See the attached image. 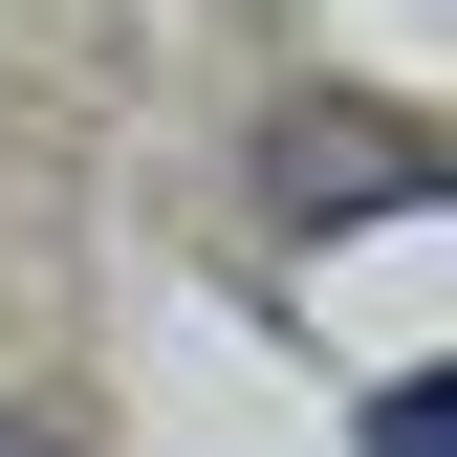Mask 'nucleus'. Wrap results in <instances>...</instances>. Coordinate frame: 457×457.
<instances>
[{
    "mask_svg": "<svg viewBox=\"0 0 457 457\" xmlns=\"http://www.w3.org/2000/svg\"><path fill=\"white\" fill-rule=\"evenodd\" d=\"M283 196H305V218H349V196H436V153L392 131V109H305V131H283Z\"/></svg>",
    "mask_w": 457,
    "mask_h": 457,
    "instance_id": "nucleus-1",
    "label": "nucleus"
},
{
    "mask_svg": "<svg viewBox=\"0 0 457 457\" xmlns=\"http://www.w3.org/2000/svg\"><path fill=\"white\" fill-rule=\"evenodd\" d=\"M0 457H66V436H22V414H0Z\"/></svg>",
    "mask_w": 457,
    "mask_h": 457,
    "instance_id": "nucleus-2",
    "label": "nucleus"
}]
</instances>
